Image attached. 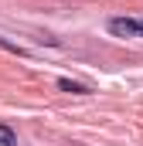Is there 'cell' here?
Segmentation results:
<instances>
[{
    "label": "cell",
    "mask_w": 143,
    "mask_h": 146,
    "mask_svg": "<svg viewBox=\"0 0 143 146\" xmlns=\"http://www.w3.org/2000/svg\"><path fill=\"white\" fill-rule=\"evenodd\" d=\"M106 27L112 37H140L143 41V17H109Z\"/></svg>",
    "instance_id": "obj_1"
},
{
    "label": "cell",
    "mask_w": 143,
    "mask_h": 146,
    "mask_svg": "<svg viewBox=\"0 0 143 146\" xmlns=\"http://www.w3.org/2000/svg\"><path fill=\"white\" fill-rule=\"evenodd\" d=\"M58 88H61V92H72V95H85V92H89L85 85H78V82H72V78H58Z\"/></svg>",
    "instance_id": "obj_2"
},
{
    "label": "cell",
    "mask_w": 143,
    "mask_h": 146,
    "mask_svg": "<svg viewBox=\"0 0 143 146\" xmlns=\"http://www.w3.org/2000/svg\"><path fill=\"white\" fill-rule=\"evenodd\" d=\"M0 146H17L14 129H10V126H3V122H0Z\"/></svg>",
    "instance_id": "obj_3"
}]
</instances>
